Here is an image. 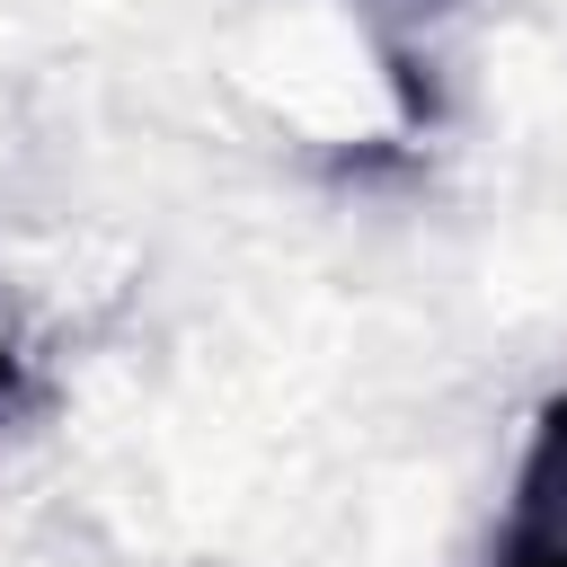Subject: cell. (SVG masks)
Masks as SVG:
<instances>
[{"label": "cell", "instance_id": "7a4b0ae2", "mask_svg": "<svg viewBox=\"0 0 567 567\" xmlns=\"http://www.w3.org/2000/svg\"><path fill=\"white\" fill-rule=\"evenodd\" d=\"M27 408H35V372H27V363H18V346L0 337V434H9Z\"/></svg>", "mask_w": 567, "mask_h": 567}, {"label": "cell", "instance_id": "6da1fadb", "mask_svg": "<svg viewBox=\"0 0 567 567\" xmlns=\"http://www.w3.org/2000/svg\"><path fill=\"white\" fill-rule=\"evenodd\" d=\"M487 567H567V390L532 416L505 523L487 540Z\"/></svg>", "mask_w": 567, "mask_h": 567}]
</instances>
